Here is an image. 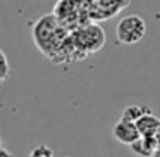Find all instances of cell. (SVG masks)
I'll return each instance as SVG.
<instances>
[{
    "mask_svg": "<svg viewBox=\"0 0 160 157\" xmlns=\"http://www.w3.org/2000/svg\"><path fill=\"white\" fill-rule=\"evenodd\" d=\"M71 31L55 18L53 14L43 16L33 24V40L42 54L50 60L55 57L62 43L69 38Z\"/></svg>",
    "mask_w": 160,
    "mask_h": 157,
    "instance_id": "cell-1",
    "label": "cell"
},
{
    "mask_svg": "<svg viewBox=\"0 0 160 157\" xmlns=\"http://www.w3.org/2000/svg\"><path fill=\"white\" fill-rule=\"evenodd\" d=\"M53 16L69 31L90 24V4L84 0H59L53 7Z\"/></svg>",
    "mask_w": 160,
    "mask_h": 157,
    "instance_id": "cell-2",
    "label": "cell"
},
{
    "mask_svg": "<svg viewBox=\"0 0 160 157\" xmlns=\"http://www.w3.org/2000/svg\"><path fill=\"white\" fill-rule=\"evenodd\" d=\"M71 36H72L74 47L83 59H86L91 54H97L105 45V31L97 23H90L86 26L74 29L71 31Z\"/></svg>",
    "mask_w": 160,
    "mask_h": 157,
    "instance_id": "cell-3",
    "label": "cell"
},
{
    "mask_svg": "<svg viewBox=\"0 0 160 157\" xmlns=\"http://www.w3.org/2000/svg\"><path fill=\"white\" fill-rule=\"evenodd\" d=\"M115 35H117V42L121 45H134V43L141 42L146 35L145 19L136 14L124 16L115 26Z\"/></svg>",
    "mask_w": 160,
    "mask_h": 157,
    "instance_id": "cell-4",
    "label": "cell"
},
{
    "mask_svg": "<svg viewBox=\"0 0 160 157\" xmlns=\"http://www.w3.org/2000/svg\"><path fill=\"white\" fill-rule=\"evenodd\" d=\"M131 0H97L90 4V21L91 23H102L105 19H110L117 16L122 9L129 5Z\"/></svg>",
    "mask_w": 160,
    "mask_h": 157,
    "instance_id": "cell-5",
    "label": "cell"
},
{
    "mask_svg": "<svg viewBox=\"0 0 160 157\" xmlns=\"http://www.w3.org/2000/svg\"><path fill=\"white\" fill-rule=\"evenodd\" d=\"M112 135L117 142L124 143V145H129L131 147L136 140H139V129L136 126V123H131V121H126V119H119L117 123L114 124L112 128Z\"/></svg>",
    "mask_w": 160,
    "mask_h": 157,
    "instance_id": "cell-6",
    "label": "cell"
},
{
    "mask_svg": "<svg viewBox=\"0 0 160 157\" xmlns=\"http://www.w3.org/2000/svg\"><path fill=\"white\" fill-rule=\"evenodd\" d=\"M158 142H157L155 136H139V140H136L131 145L132 154L139 157H153V154L158 149Z\"/></svg>",
    "mask_w": 160,
    "mask_h": 157,
    "instance_id": "cell-7",
    "label": "cell"
},
{
    "mask_svg": "<svg viewBox=\"0 0 160 157\" xmlns=\"http://www.w3.org/2000/svg\"><path fill=\"white\" fill-rule=\"evenodd\" d=\"M136 126H138L141 136H155L160 128V119L155 114H146L139 121H136Z\"/></svg>",
    "mask_w": 160,
    "mask_h": 157,
    "instance_id": "cell-8",
    "label": "cell"
},
{
    "mask_svg": "<svg viewBox=\"0 0 160 157\" xmlns=\"http://www.w3.org/2000/svg\"><path fill=\"white\" fill-rule=\"evenodd\" d=\"M146 114H153L152 112V107L148 105H128L124 107L121 114V119H126V121H131V123H136Z\"/></svg>",
    "mask_w": 160,
    "mask_h": 157,
    "instance_id": "cell-9",
    "label": "cell"
},
{
    "mask_svg": "<svg viewBox=\"0 0 160 157\" xmlns=\"http://www.w3.org/2000/svg\"><path fill=\"white\" fill-rule=\"evenodd\" d=\"M0 60H2V74H0V81H7L11 76V64H9L7 54L4 50H0Z\"/></svg>",
    "mask_w": 160,
    "mask_h": 157,
    "instance_id": "cell-10",
    "label": "cell"
},
{
    "mask_svg": "<svg viewBox=\"0 0 160 157\" xmlns=\"http://www.w3.org/2000/svg\"><path fill=\"white\" fill-rule=\"evenodd\" d=\"M28 157H53V150L48 145H38L29 152Z\"/></svg>",
    "mask_w": 160,
    "mask_h": 157,
    "instance_id": "cell-11",
    "label": "cell"
},
{
    "mask_svg": "<svg viewBox=\"0 0 160 157\" xmlns=\"http://www.w3.org/2000/svg\"><path fill=\"white\" fill-rule=\"evenodd\" d=\"M0 157H14V154H11L7 147L2 145V147H0Z\"/></svg>",
    "mask_w": 160,
    "mask_h": 157,
    "instance_id": "cell-12",
    "label": "cell"
},
{
    "mask_svg": "<svg viewBox=\"0 0 160 157\" xmlns=\"http://www.w3.org/2000/svg\"><path fill=\"white\" fill-rule=\"evenodd\" d=\"M155 138H157V142H158V145H160V128H158V131H157Z\"/></svg>",
    "mask_w": 160,
    "mask_h": 157,
    "instance_id": "cell-13",
    "label": "cell"
},
{
    "mask_svg": "<svg viewBox=\"0 0 160 157\" xmlns=\"http://www.w3.org/2000/svg\"><path fill=\"white\" fill-rule=\"evenodd\" d=\"M153 157H160V147H158V149H157V152L153 154Z\"/></svg>",
    "mask_w": 160,
    "mask_h": 157,
    "instance_id": "cell-14",
    "label": "cell"
},
{
    "mask_svg": "<svg viewBox=\"0 0 160 157\" xmlns=\"http://www.w3.org/2000/svg\"><path fill=\"white\" fill-rule=\"evenodd\" d=\"M84 2H88V4H93V2H97V0H84Z\"/></svg>",
    "mask_w": 160,
    "mask_h": 157,
    "instance_id": "cell-15",
    "label": "cell"
},
{
    "mask_svg": "<svg viewBox=\"0 0 160 157\" xmlns=\"http://www.w3.org/2000/svg\"><path fill=\"white\" fill-rule=\"evenodd\" d=\"M64 157H71V155H64Z\"/></svg>",
    "mask_w": 160,
    "mask_h": 157,
    "instance_id": "cell-16",
    "label": "cell"
}]
</instances>
